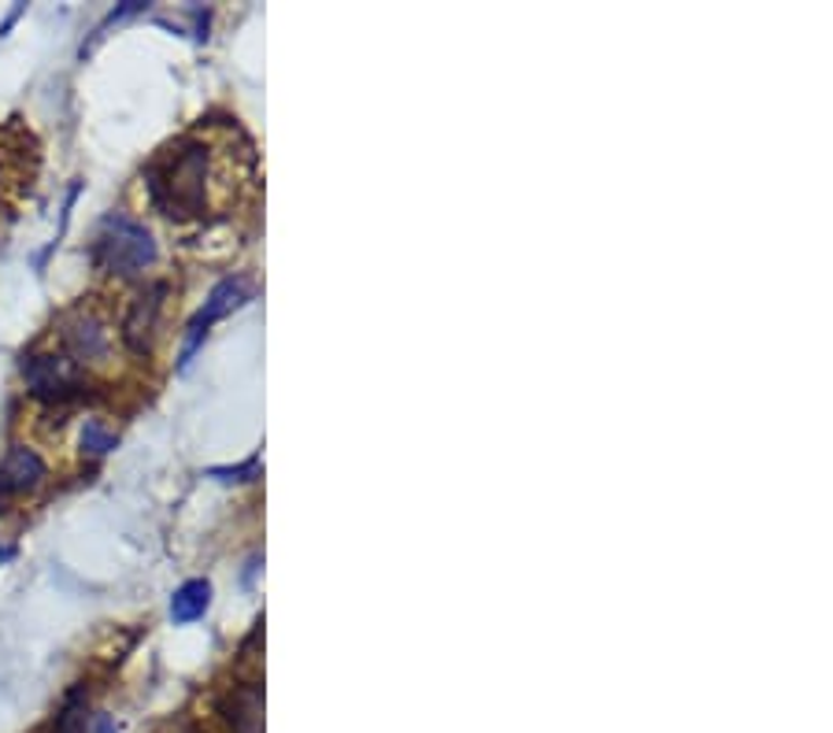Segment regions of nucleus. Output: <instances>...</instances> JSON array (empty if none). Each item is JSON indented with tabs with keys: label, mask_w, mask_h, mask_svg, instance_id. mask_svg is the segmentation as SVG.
Returning <instances> with one entry per match:
<instances>
[{
	"label": "nucleus",
	"mask_w": 833,
	"mask_h": 733,
	"mask_svg": "<svg viewBox=\"0 0 833 733\" xmlns=\"http://www.w3.org/2000/svg\"><path fill=\"white\" fill-rule=\"evenodd\" d=\"M238 156L215 138H182L144 170V189L160 215L178 223L226 219L238 201Z\"/></svg>",
	"instance_id": "f257e3e1"
},
{
	"label": "nucleus",
	"mask_w": 833,
	"mask_h": 733,
	"mask_svg": "<svg viewBox=\"0 0 833 733\" xmlns=\"http://www.w3.org/2000/svg\"><path fill=\"white\" fill-rule=\"evenodd\" d=\"M156 241L152 233L144 230L138 219L130 215H108L97 230V241H93V260L97 267L108 270L115 278H138L144 275L152 264H156Z\"/></svg>",
	"instance_id": "f03ea898"
},
{
	"label": "nucleus",
	"mask_w": 833,
	"mask_h": 733,
	"mask_svg": "<svg viewBox=\"0 0 833 733\" xmlns=\"http://www.w3.org/2000/svg\"><path fill=\"white\" fill-rule=\"evenodd\" d=\"M60 341H63V356H67L75 367H101V364H108V356H112L115 333L101 312L78 307L75 315L63 319Z\"/></svg>",
	"instance_id": "7ed1b4c3"
},
{
	"label": "nucleus",
	"mask_w": 833,
	"mask_h": 733,
	"mask_svg": "<svg viewBox=\"0 0 833 733\" xmlns=\"http://www.w3.org/2000/svg\"><path fill=\"white\" fill-rule=\"evenodd\" d=\"M23 378H26V389H30L41 404H67L71 396L81 393L78 367L71 364L67 356H60V352L30 356L23 364Z\"/></svg>",
	"instance_id": "20e7f679"
},
{
	"label": "nucleus",
	"mask_w": 833,
	"mask_h": 733,
	"mask_svg": "<svg viewBox=\"0 0 833 733\" xmlns=\"http://www.w3.org/2000/svg\"><path fill=\"white\" fill-rule=\"evenodd\" d=\"M249 282L244 278H226V282H219L212 289V296L204 301L201 312L193 315V323H189V333H186V345H182V359H178V367H189L193 364V352L201 349L204 333L212 330V323H219L223 315H230L234 307H241L244 301H249Z\"/></svg>",
	"instance_id": "39448f33"
},
{
	"label": "nucleus",
	"mask_w": 833,
	"mask_h": 733,
	"mask_svg": "<svg viewBox=\"0 0 833 733\" xmlns=\"http://www.w3.org/2000/svg\"><path fill=\"white\" fill-rule=\"evenodd\" d=\"M163 293L167 286H149L144 293L134 296L130 312L123 319V341L134 356H149L152 349V338H156V323H160V307H163Z\"/></svg>",
	"instance_id": "423d86ee"
},
{
	"label": "nucleus",
	"mask_w": 833,
	"mask_h": 733,
	"mask_svg": "<svg viewBox=\"0 0 833 733\" xmlns=\"http://www.w3.org/2000/svg\"><path fill=\"white\" fill-rule=\"evenodd\" d=\"M219 715L234 733H264V685L256 678L219 696Z\"/></svg>",
	"instance_id": "0eeeda50"
},
{
	"label": "nucleus",
	"mask_w": 833,
	"mask_h": 733,
	"mask_svg": "<svg viewBox=\"0 0 833 733\" xmlns=\"http://www.w3.org/2000/svg\"><path fill=\"white\" fill-rule=\"evenodd\" d=\"M45 482V459L30 445H12L0 464V493H34Z\"/></svg>",
	"instance_id": "6e6552de"
},
{
	"label": "nucleus",
	"mask_w": 833,
	"mask_h": 733,
	"mask_svg": "<svg viewBox=\"0 0 833 733\" xmlns=\"http://www.w3.org/2000/svg\"><path fill=\"white\" fill-rule=\"evenodd\" d=\"M207 601H212V585L204 578H193L186 582L182 590L171 596V619L175 622H193L207 611Z\"/></svg>",
	"instance_id": "1a4fd4ad"
},
{
	"label": "nucleus",
	"mask_w": 833,
	"mask_h": 733,
	"mask_svg": "<svg viewBox=\"0 0 833 733\" xmlns=\"http://www.w3.org/2000/svg\"><path fill=\"white\" fill-rule=\"evenodd\" d=\"M115 445H119V433L104 427L101 419H86V427H81V452L86 456H108Z\"/></svg>",
	"instance_id": "9d476101"
},
{
	"label": "nucleus",
	"mask_w": 833,
	"mask_h": 733,
	"mask_svg": "<svg viewBox=\"0 0 833 733\" xmlns=\"http://www.w3.org/2000/svg\"><path fill=\"white\" fill-rule=\"evenodd\" d=\"M56 733H86V693L75 690L56 715Z\"/></svg>",
	"instance_id": "9b49d317"
},
{
	"label": "nucleus",
	"mask_w": 833,
	"mask_h": 733,
	"mask_svg": "<svg viewBox=\"0 0 833 733\" xmlns=\"http://www.w3.org/2000/svg\"><path fill=\"white\" fill-rule=\"evenodd\" d=\"M260 470V464L256 459H249L244 467H215L212 470V478H219V482H234V478H241V475H256Z\"/></svg>",
	"instance_id": "f8f14e48"
},
{
	"label": "nucleus",
	"mask_w": 833,
	"mask_h": 733,
	"mask_svg": "<svg viewBox=\"0 0 833 733\" xmlns=\"http://www.w3.org/2000/svg\"><path fill=\"white\" fill-rule=\"evenodd\" d=\"M93 733H119V730H115L112 715H97V719H93Z\"/></svg>",
	"instance_id": "ddd939ff"
}]
</instances>
